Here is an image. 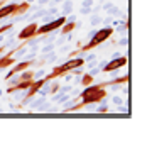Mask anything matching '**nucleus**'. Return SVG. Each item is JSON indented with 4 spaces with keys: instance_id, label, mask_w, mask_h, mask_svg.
Masks as SVG:
<instances>
[{
    "instance_id": "obj_12",
    "label": "nucleus",
    "mask_w": 147,
    "mask_h": 149,
    "mask_svg": "<svg viewBox=\"0 0 147 149\" xmlns=\"http://www.w3.org/2000/svg\"><path fill=\"white\" fill-rule=\"evenodd\" d=\"M92 22H93V24H98V22H101V19H98V17H93V19H92Z\"/></svg>"
},
{
    "instance_id": "obj_10",
    "label": "nucleus",
    "mask_w": 147,
    "mask_h": 149,
    "mask_svg": "<svg viewBox=\"0 0 147 149\" xmlns=\"http://www.w3.org/2000/svg\"><path fill=\"white\" fill-rule=\"evenodd\" d=\"M74 27H76V22H74V17H73V19H69L68 22H64V24L61 26V34L66 36V34H69L71 31H74Z\"/></svg>"
},
{
    "instance_id": "obj_9",
    "label": "nucleus",
    "mask_w": 147,
    "mask_h": 149,
    "mask_svg": "<svg viewBox=\"0 0 147 149\" xmlns=\"http://www.w3.org/2000/svg\"><path fill=\"white\" fill-rule=\"evenodd\" d=\"M14 53H15V51H12V53L7 54V56H0V70H7L9 66H12L15 63V58H12Z\"/></svg>"
},
{
    "instance_id": "obj_5",
    "label": "nucleus",
    "mask_w": 147,
    "mask_h": 149,
    "mask_svg": "<svg viewBox=\"0 0 147 149\" xmlns=\"http://www.w3.org/2000/svg\"><path fill=\"white\" fill-rule=\"evenodd\" d=\"M127 65V56H117L115 59H112L110 63H107V65L103 66V71L105 73H112V71H117L119 68Z\"/></svg>"
},
{
    "instance_id": "obj_3",
    "label": "nucleus",
    "mask_w": 147,
    "mask_h": 149,
    "mask_svg": "<svg viewBox=\"0 0 147 149\" xmlns=\"http://www.w3.org/2000/svg\"><path fill=\"white\" fill-rule=\"evenodd\" d=\"M83 65H85V59H81V58H73V56H71L69 61H66L64 65L56 66L44 80H46V81H53V80L59 78V76H64L66 73H69V71H73L74 68H80V66H83Z\"/></svg>"
},
{
    "instance_id": "obj_4",
    "label": "nucleus",
    "mask_w": 147,
    "mask_h": 149,
    "mask_svg": "<svg viewBox=\"0 0 147 149\" xmlns=\"http://www.w3.org/2000/svg\"><path fill=\"white\" fill-rule=\"evenodd\" d=\"M68 19L64 17V15H61L59 19H56V20H51V22H47V24H42L41 27H37L36 31V36H46V34H51L53 31H56V29H61V26L64 24Z\"/></svg>"
},
{
    "instance_id": "obj_6",
    "label": "nucleus",
    "mask_w": 147,
    "mask_h": 149,
    "mask_svg": "<svg viewBox=\"0 0 147 149\" xmlns=\"http://www.w3.org/2000/svg\"><path fill=\"white\" fill-rule=\"evenodd\" d=\"M44 83H46V80H44V78H42V80H39V81H32V85L27 88V93H26V97H24L22 103L31 102V100L36 97V93L39 92V88H41V86H44Z\"/></svg>"
},
{
    "instance_id": "obj_7",
    "label": "nucleus",
    "mask_w": 147,
    "mask_h": 149,
    "mask_svg": "<svg viewBox=\"0 0 147 149\" xmlns=\"http://www.w3.org/2000/svg\"><path fill=\"white\" fill-rule=\"evenodd\" d=\"M37 26L36 22H32V24H29L26 27L22 29L20 32H19V39L20 41H29V39H32V37H36V31H37Z\"/></svg>"
},
{
    "instance_id": "obj_11",
    "label": "nucleus",
    "mask_w": 147,
    "mask_h": 149,
    "mask_svg": "<svg viewBox=\"0 0 147 149\" xmlns=\"http://www.w3.org/2000/svg\"><path fill=\"white\" fill-rule=\"evenodd\" d=\"M80 83H81L83 86H88V85H92V83H93V74L85 73V74H83V78H81V81H80Z\"/></svg>"
},
{
    "instance_id": "obj_13",
    "label": "nucleus",
    "mask_w": 147,
    "mask_h": 149,
    "mask_svg": "<svg viewBox=\"0 0 147 149\" xmlns=\"http://www.w3.org/2000/svg\"><path fill=\"white\" fill-rule=\"evenodd\" d=\"M3 51H5V46H0V54H2Z\"/></svg>"
},
{
    "instance_id": "obj_8",
    "label": "nucleus",
    "mask_w": 147,
    "mask_h": 149,
    "mask_svg": "<svg viewBox=\"0 0 147 149\" xmlns=\"http://www.w3.org/2000/svg\"><path fill=\"white\" fill-rule=\"evenodd\" d=\"M31 66H32V61H20V63H14V65H12V70H10L9 73H7V76H5V80H10L12 76L19 74L20 71L27 70V68H31Z\"/></svg>"
},
{
    "instance_id": "obj_2",
    "label": "nucleus",
    "mask_w": 147,
    "mask_h": 149,
    "mask_svg": "<svg viewBox=\"0 0 147 149\" xmlns=\"http://www.w3.org/2000/svg\"><path fill=\"white\" fill-rule=\"evenodd\" d=\"M113 34V27H110V26H107V27H103V29H98L96 32H95V36L86 42V44H83L78 51H73L69 56H76L78 53H86V51H92L93 47H96L98 44H101V42H105L108 37Z\"/></svg>"
},
{
    "instance_id": "obj_1",
    "label": "nucleus",
    "mask_w": 147,
    "mask_h": 149,
    "mask_svg": "<svg viewBox=\"0 0 147 149\" xmlns=\"http://www.w3.org/2000/svg\"><path fill=\"white\" fill-rule=\"evenodd\" d=\"M108 86V81L107 83H100V85H88V86H85V90L80 93V103L78 105H71L68 110H80V109H85V107H88V105H93V103H100L103 102L108 95H107V88Z\"/></svg>"
}]
</instances>
